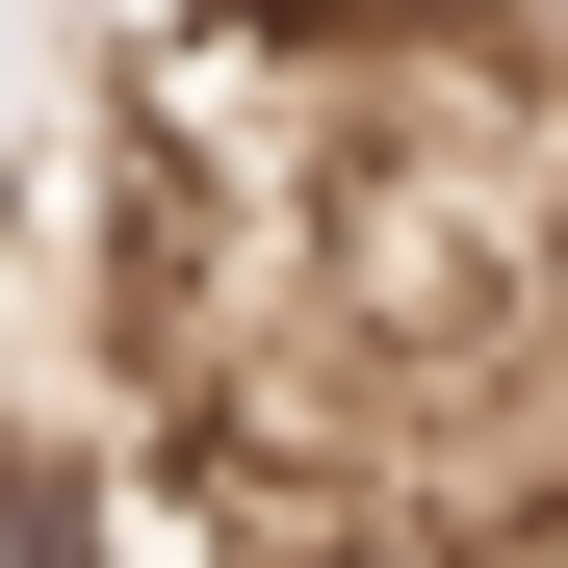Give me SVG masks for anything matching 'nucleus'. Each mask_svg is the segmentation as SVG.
I'll use <instances>...</instances> for the list:
<instances>
[{"mask_svg":"<svg viewBox=\"0 0 568 568\" xmlns=\"http://www.w3.org/2000/svg\"><path fill=\"white\" fill-rule=\"evenodd\" d=\"M0 568H130V491L78 414H0Z\"/></svg>","mask_w":568,"mask_h":568,"instance_id":"nucleus-1","label":"nucleus"},{"mask_svg":"<svg viewBox=\"0 0 568 568\" xmlns=\"http://www.w3.org/2000/svg\"><path fill=\"white\" fill-rule=\"evenodd\" d=\"M491 27H542V52H568V0H491Z\"/></svg>","mask_w":568,"mask_h":568,"instance_id":"nucleus-2","label":"nucleus"}]
</instances>
